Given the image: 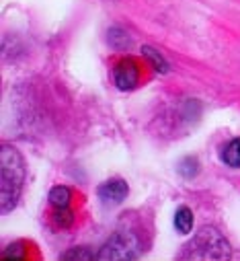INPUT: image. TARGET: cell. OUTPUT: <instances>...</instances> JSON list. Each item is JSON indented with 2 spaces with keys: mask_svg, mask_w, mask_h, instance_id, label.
<instances>
[{
  "mask_svg": "<svg viewBox=\"0 0 240 261\" xmlns=\"http://www.w3.org/2000/svg\"><path fill=\"white\" fill-rule=\"evenodd\" d=\"M0 175H3V191H0L3 212H9L11 208H15L25 183V163L17 148L3 146V152H0Z\"/></svg>",
  "mask_w": 240,
  "mask_h": 261,
  "instance_id": "1",
  "label": "cell"
},
{
  "mask_svg": "<svg viewBox=\"0 0 240 261\" xmlns=\"http://www.w3.org/2000/svg\"><path fill=\"white\" fill-rule=\"evenodd\" d=\"M183 259H226L230 257V245L216 228H201L189 245H185Z\"/></svg>",
  "mask_w": 240,
  "mask_h": 261,
  "instance_id": "2",
  "label": "cell"
},
{
  "mask_svg": "<svg viewBox=\"0 0 240 261\" xmlns=\"http://www.w3.org/2000/svg\"><path fill=\"white\" fill-rule=\"evenodd\" d=\"M140 253V243L132 232H115L99 251L97 259H136Z\"/></svg>",
  "mask_w": 240,
  "mask_h": 261,
  "instance_id": "3",
  "label": "cell"
},
{
  "mask_svg": "<svg viewBox=\"0 0 240 261\" xmlns=\"http://www.w3.org/2000/svg\"><path fill=\"white\" fill-rule=\"evenodd\" d=\"M113 79H115V85L122 91L134 89L138 85V81H140V68H138L136 60H132V58H122L119 60L115 64V68H113Z\"/></svg>",
  "mask_w": 240,
  "mask_h": 261,
  "instance_id": "4",
  "label": "cell"
},
{
  "mask_svg": "<svg viewBox=\"0 0 240 261\" xmlns=\"http://www.w3.org/2000/svg\"><path fill=\"white\" fill-rule=\"evenodd\" d=\"M128 195V183L124 179H109L99 187V198L105 204H122Z\"/></svg>",
  "mask_w": 240,
  "mask_h": 261,
  "instance_id": "5",
  "label": "cell"
},
{
  "mask_svg": "<svg viewBox=\"0 0 240 261\" xmlns=\"http://www.w3.org/2000/svg\"><path fill=\"white\" fill-rule=\"evenodd\" d=\"M222 161L228 165V167H234L238 169L240 167V138H234L230 140L224 150H222Z\"/></svg>",
  "mask_w": 240,
  "mask_h": 261,
  "instance_id": "6",
  "label": "cell"
},
{
  "mask_svg": "<svg viewBox=\"0 0 240 261\" xmlns=\"http://www.w3.org/2000/svg\"><path fill=\"white\" fill-rule=\"evenodd\" d=\"M174 226H176L178 232H183V234L191 232V228H193V214H191L189 208L183 206V208L176 210V214H174Z\"/></svg>",
  "mask_w": 240,
  "mask_h": 261,
  "instance_id": "7",
  "label": "cell"
},
{
  "mask_svg": "<svg viewBox=\"0 0 240 261\" xmlns=\"http://www.w3.org/2000/svg\"><path fill=\"white\" fill-rule=\"evenodd\" d=\"M49 202L55 208H68V204H70V189L68 187H62V185L53 187L49 191Z\"/></svg>",
  "mask_w": 240,
  "mask_h": 261,
  "instance_id": "8",
  "label": "cell"
},
{
  "mask_svg": "<svg viewBox=\"0 0 240 261\" xmlns=\"http://www.w3.org/2000/svg\"><path fill=\"white\" fill-rule=\"evenodd\" d=\"M142 51H144V56L150 60V64H152V68L156 70V72H168V64H166V60L160 56V51H156L154 47H150V45H144L142 47Z\"/></svg>",
  "mask_w": 240,
  "mask_h": 261,
  "instance_id": "9",
  "label": "cell"
},
{
  "mask_svg": "<svg viewBox=\"0 0 240 261\" xmlns=\"http://www.w3.org/2000/svg\"><path fill=\"white\" fill-rule=\"evenodd\" d=\"M53 222L57 226H62V228H68L74 222V216H72V212L68 208H57L55 214H53Z\"/></svg>",
  "mask_w": 240,
  "mask_h": 261,
  "instance_id": "10",
  "label": "cell"
},
{
  "mask_svg": "<svg viewBox=\"0 0 240 261\" xmlns=\"http://www.w3.org/2000/svg\"><path fill=\"white\" fill-rule=\"evenodd\" d=\"M197 167H199V163L195 159H185L181 163V167H178V173L185 177H193V175H197Z\"/></svg>",
  "mask_w": 240,
  "mask_h": 261,
  "instance_id": "11",
  "label": "cell"
},
{
  "mask_svg": "<svg viewBox=\"0 0 240 261\" xmlns=\"http://www.w3.org/2000/svg\"><path fill=\"white\" fill-rule=\"evenodd\" d=\"M95 255L91 253V251H86V249H72V251H68V253H64L62 255V259H66V261H70V259H82V261H88V259H93Z\"/></svg>",
  "mask_w": 240,
  "mask_h": 261,
  "instance_id": "12",
  "label": "cell"
}]
</instances>
